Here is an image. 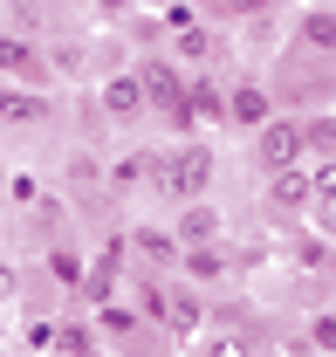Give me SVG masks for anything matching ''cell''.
I'll list each match as a JSON object with an SVG mask.
<instances>
[{
    "mask_svg": "<svg viewBox=\"0 0 336 357\" xmlns=\"http://www.w3.org/2000/svg\"><path fill=\"white\" fill-rule=\"evenodd\" d=\"M96 7H103V14H124V7H130V0H96Z\"/></svg>",
    "mask_w": 336,
    "mask_h": 357,
    "instance_id": "cell-20",
    "label": "cell"
},
{
    "mask_svg": "<svg viewBox=\"0 0 336 357\" xmlns=\"http://www.w3.org/2000/svg\"><path fill=\"white\" fill-rule=\"evenodd\" d=\"M0 185H7V165H0Z\"/></svg>",
    "mask_w": 336,
    "mask_h": 357,
    "instance_id": "cell-21",
    "label": "cell"
},
{
    "mask_svg": "<svg viewBox=\"0 0 336 357\" xmlns=\"http://www.w3.org/2000/svg\"><path fill=\"white\" fill-rule=\"evenodd\" d=\"M309 337H316V351H330V357H336V310L316 316V330H309Z\"/></svg>",
    "mask_w": 336,
    "mask_h": 357,
    "instance_id": "cell-17",
    "label": "cell"
},
{
    "mask_svg": "<svg viewBox=\"0 0 336 357\" xmlns=\"http://www.w3.org/2000/svg\"><path fill=\"white\" fill-rule=\"evenodd\" d=\"M302 42L323 48V55H336V14H323V7H316V14H302Z\"/></svg>",
    "mask_w": 336,
    "mask_h": 357,
    "instance_id": "cell-11",
    "label": "cell"
},
{
    "mask_svg": "<svg viewBox=\"0 0 336 357\" xmlns=\"http://www.w3.org/2000/svg\"><path fill=\"white\" fill-rule=\"evenodd\" d=\"M158 7H171V0H158Z\"/></svg>",
    "mask_w": 336,
    "mask_h": 357,
    "instance_id": "cell-22",
    "label": "cell"
},
{
    "mask_svg": "<svg viewBox=\"0 0 336 357\" xmlns=\"http://www.w3.org/2000/svg\"><path fill=\"white\" fill-rule=\"evenodd\" d=\"M261 165L268 172L302 165V124H261Z\"/></svg>",
    "mask_w": 336,
    "mask_h": 357,
    "instance_id": "cell-2",
    "label": "cell"
},
{
    "mask_svg": "<svg viewBox=\"0 0 336 357\" xmlns=\"http://www.w3.org/2000/svg\"><path fill=\"white\" fill-rule=\"evenodd\" d=\"M0 117H7V124H42L48 103L35 89H21V83H0Z\"/></svg>",
    "mask_w": 336,
    "mask_h": 357,
    "instance_id": "cell-6",
    "label": "cell"
},
{
    "mask_svg": "<svg viewBox=\"0 0 336 357\" xmlns=\"http://www.w3.org/2000/svg\"><path fill=\"white\" fill-rule=\"evenodd\" d=\"M28 69H35V55H28V42L0 35V76H28Z\"/></svg>",
    "mask_w": 336,
    "mask_h": 357,
    "instance_id": "cell-13",
    "label": "cell"
},
{
    "mask_svg": "<svg viewBox=\"0 0 336 357\" xmlns=\"http://www.w3.org/2000/svg\"><path fill=\"white\" fill-rule=\"evenodd\" d=\"M330 261H336V255H330Z\"/></svg>",
    "mask_w": 336,
    "mask_h": 357,
    "instance_id": "cell-23",
    "label": "cell"
},
{
    "mask_svg": "<svg viewBox=\"0 0 336 357\" xmlns=\"http://www.w3.org/2000/svg\"><path fill=\"white\" fill-rule=\"evenodd\" d=\"M48 268H55V282H62V289H83V261H76V255H62V248H55Z\"/></svg>",
    "mask_w": 336,
    "mask_h": 357,
    "instance_id": "cell-15",
    "label": "cell"
},
{
    "mask_svg": "<svg viewBox=\"0 0 336 357\" xmlns=\"http://www.w3.org/2000/svg\"><path fill=\"white\" fill-rule=\"evenodd\" d=\"M185 275H192V282H220V275H227V255H220V248H185Z\"/></svg>",
    "mask_w": 336,
    "mask_h": 357,
    "instance_id": "cell-12",
    "label": "cell"
},
{
    "mask_svg": "<svg viewBox=\"0 0 336 357\" xmlns=\"http://www.w3.org/2000/svg\"><path fill=\"white\" fill-rule=\"evenodd\" d=\"M336 144V117H309L302 124V151H330Z\"/></svg>",
    "mask_w": 336,
    "mask_h": 357,
    "instance_id": "cell-14",
    "label": "cell"
},
{
    "mask_svg": "<svg viewBox=\"0 0 336 357\" xmlns=\"http://www.w3.org/2000/svg\"><path fill=\"white\" fill-rule=\"evenodd\" d=\"M130 248H137L151 268H171V261H178V234H165V227H130Z\"/></svg>",
    "mask_w": 336,
    "mask_h": 357,
    "instance_id": "cell-7",
    "label": "cell"
},
{
    "mask_svg": "<svg viewBox=\"0 0 336 357\" xmlns=\"http://www.w3.org/2000/svg\"><path fill=\"white\" fill-rule=\"evenodd\" d=\"M213 241H220V213H213L206 199H192L178 213V248H213Z\"/></svg>",
    "mask_w": 336,
    "mask_h": 357,
    "instance_id": "cell-5",
    "label": "cell"
},
{
    "mask_svg": "<svg viewBox=\"0 0 336 357\" xmlns=\"http://www.w3.org/2000/svg\"><path fill=\"white\" fill-rule=\"evenodd\" d=\"M137 178H144V165H137V158H124V165H110V185H137Z\"/></svg>",
    "mask_w": 336,
    "mask_h": 357,
    "instance_id": "cell-18",
    "label": "cell"
},
{
    "mask_svg": "<svg viewBox=\"0 0 336 357\" xmlns=\"http://www.w3.org/2000/svg\"><path fill=\"white\" fill-rule=\"evenodd\" d=\"M192 357H247V351H240V337H199Z\"/></svg>",
    "mask_w": 336,
    "mask_h": 357,
    "instance_id": "cell-16",
    "label": "cell"
},
{
    "mask_svg": "<svg viewBox=\"0 0 336 357\" xmlns=\"http://www.w3.org/2000/svg\"><path fill=\"white\" fill-rule=\"evenodd\" d=\"M268 199H275V206H316V185H309V172H302V165H289V172H275Z\"/></svg>",
    "mask_w": 336,
    "mask_h": 357,
    "instance_id": "cell-9",
    "label": "cell"
},
{
    "mask_svg": "<svg viewBox=\"0 0 336 357\" xmlns=\"http://www.w3.org/2000/svg\"><path fill=\"white\" fill-rule=\"evenodd\" d=\"M206 178H213V151H206V144H185V151H171L165 165H158V185L178 192V199H192Z\"/></svg>",
    "mask_w": 336,
    "mask_h": 357,
    "instance_id": "cell-1",
    "label": "cell"
},
{
    "mask_svg": "<svg viewBox=\"0 0 336 357\" xmlns=\"http://www.w3.org/2000/svg\"><path fill=\"white\" fill-rule=\"evenodd\" d=\"M151 310L165 316V330H178V337H199V296H192V289H165V296H158V303H151Z\"/></svg>",
    "mask_w": 336,
    "mask_h": 357,
    "instance_id": "cell-4",
    "label": "cell"
},
{
    "mask_svg": "<svg viewBox=\"0 0 336 357\" xmlns=\"http://www.w3.org/2000/svg\"><path fill=\"white\" fill-rule=\"evenodd\" d=\"M137 83H144V103H158V110H178V103H185V83L171 76L165 62H151V69H144Z\"/></svg>",
    "mask_w": 336,
    "mask_h": 357,
    "instance_id": "cell-8",
    "label": "cell"
},
{
    "mask_svg": "<svg viewBox=\"0 0 336 357\" xmlns=\"http://www.w3.org/2000/svg\"><path fill=\"white\" fill-rule=\"evenodd\" d=\"M227 117L240 124V131H261V124H275V96L261 83H240L234 96H227Z\"/></svg>",
    "mask_w": 336,
    "mask_h": 357,
    "instance_id": "cell-3",
    "label": "cell"
},
{
    "mask_svg": "<svg viewBox=\"0 0 336 357\" xmlns=\"http://www.w3.org/2000/svg\"><path fill=\"white\" fill-rule=\"evenodd\" d=\"M14 296H21V275H14V268L0 261V303H14Z\"/></svg>",
    "mask_w": 336,
    "mask_h": 357,
    "instance_id": "cell-19",
    "label": "cell"
},
{
    "mask_svg": "<svg viewBox=\"0 0 336 357\" xmlns=\"http://www.w3.org/2000/svg\"><path fill=\"white\" fill-rule=\"evenodd\" d=\"M103 110H110V117H137V110H144V83H137V76H110V83H103Z\"/></svg>",
    "mask_w": 336,
    "mask_h": 357,
    "instance_id": "cell-10",
    "label": "cell"
}]
</instances>
